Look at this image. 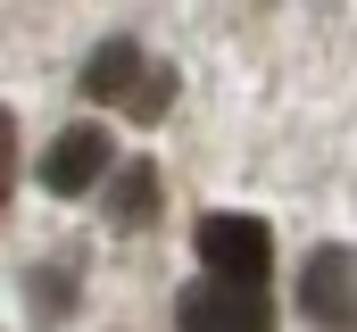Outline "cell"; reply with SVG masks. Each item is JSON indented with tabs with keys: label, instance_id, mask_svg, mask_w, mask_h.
<instances>
[{
	"label": "cell",
	"instance_id": "obj_4",
	"mask_svg": "<svg viewBox=\"0 0 357 332\" xmlns=\"http://www.w3.org/2000/svg\"><path fill=\"white\" fill-rule=\"evenodd\" d=\"M142 67H150V50L133 33H108L84 67H75V83H84V100H100V108H125V91L142 83Z\"/></svg>",
	"mask_w": 357,
	"mask_h": 332
},
{
	"label": "cell",
	"instance_id": "obj_1",
	"mask_svg": "<svg viewBox=\"0 0 357 332\" xmlns=\"http://www.w3.org/2000/svg\"><path fill=\"white\" fill-rule=\"evenodd\" d=\"M191 249H199L208 282H233V291H266V274H274V233L250 208H208L191 225Z\"/></svg>",
	"mask_w": 357,
	"mask_h": 332
},
{
	"label": "cell",
	"instance_id": "obj_5",
	"mask_svg": "<svg viewBox=\"0 0 357 332\" xmlns=\"http://www.w3.org/2000/svg\"><path fill=\"white\" fill-rule=\"evenodd\" d=\"M158 208H167V183H158V166H150V158L108 166V225H116V233L158 225Z\"/></svg>",
	"mask_w": 357,
	"mask_h": 332
},
{
	"label": "cell",
	"instance_id": "obj_2",
	"mask_svg": "<svg viewBox=\"0 0 357 332\" xmlns=\"http://www.w3.org/2000/svg\"><path fill=\"white\" fill-rule=\"evenodd\" d=\"M108 166H116V142L100 133V125H67L50 150H42V191L50 199H84L108 183Z\"/></svg>",
	"mask_w": 357,
	"mask_h": 332
},
{
	"label": "cell",
	"instance_id": "obj_6",
	"mask_svg": "<svg viewBox=\"0 0 357 332\" xmlns=\"http://www.w3.org/2000/svg\"><path fill=\"white\" fill-rule=\"evenodd\" d=\"M75 291H84V257H42V266L25 274L33 324H67V316H75Z\"/></svg>",
	"mask_w": 357,
	"mask_h": 332
},
{
	"label": "cell",
	"instance_id": "obj_3",
	"mask_svg": "<svg viewBox=\"0 0 357 332\" xmlns=\"http://www.w3.org/2000/svg\"><path fill=\"white\" fill-rule=\"evenodd\" d=\"M349 308H357V257L341 241H324L299 266V316L324 324V332H349Z\"/></svg>",
	"mask_w": 357,
	"mask_h": 332
},
{
	"label": "cell",
	"instance_id": "obj_8",
	"mask_svg": "<svg viewBox=\"0 0 357 332\" xmlns=\"http://www.w3.org/2000/svg\"><path fill=\"white\" fill-rule=\"evenodd\" d=\"M8 191H17V116L0 108V208H8Z\"/></svg>",
	"mask_w": 357,
	"mask_h": 332
},
{
	"label": "cell",
	"instance_id": "obj_7",
	"mask_svg": "<svg viewBox=\"0 0 357 332\" xmlns=\"http://www.w3.org/2000/svg\"><path fill=\"white\" fill-rule=\"evenodd\" d=\"M175 91H183V75L167 67V59H150V67H142V83L125 91V116H133V125H158V116L175 108Z\"/></svg>",
	"mask_w": 357,
	"mask_h": 332
}]
</instances>
